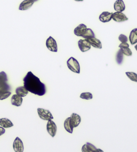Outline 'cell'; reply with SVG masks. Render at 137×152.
I'll list each match as a JSON object with an SVG mask.
<instances>
[{"label": "cell", "instance_id": "30", "mask_svg": "<svg viewBox=\"0 0 137 152\" xmlns=\"http://www.w3.org/2000/svg\"><path fill=\"white\" fill-rule=\"evenodd\" d=\"M119 48H120V49L125 48H129V44H128V42H126V43H121L120 45H119Z\"/></svg>", "mask_w": 137, "mask_h": 152}, {"label": "cell", "instance_id": "7", "mask_svg": "<svg viewBox=\"0 0 137 152\" xmlns=\"http://www.w3.org/2000/svg\"><path fill=\"white\" fill-rule=\"evenodd\" d=\"M112 20L117 22H123L127 21L128 18L122 12H114L112 14Z\"/></svg>", "mask_w": 137, "mask_h": 152}, {"label": "cell", "instance_id": "20", "mask_svg": "<svg viewBox=\"0 0 137 152\" xmlns=\"http://www.w3.org/2000/svg\"><path fill=\"white\" fill-rule=\"evenodd\" d=\"M64 127L65 130L67 132L70 133H73L74 128L72 127V124H71L70 117H68L67 119L65 120L64 124Z\"/></svg>", "mask_w": 137, "mask_h": 152}, {"label": "cell", "instance_id": "6", "mask_svg": "<svg viewBox=\"0 0 137 152\" xmlns=\"http://www.w3.org/2000/svg\"><path fill=\"white\" fill-rule=\"evenodd\" d=\"M13 149L15 152H23L24 147H23V141L20 137H17L13 143Z\"/></svg>", "mask_w": 137, "mask_h": 152}, {"label": "cell", "instance_id": "13", "mask_svg": "<svg viewBox=\"0 0 137 152\" xmlns=\"http://www.w3.org/2000/svg\"><path fill=\"white\" fill-rule=\"evenodd\" d=\"M14 126L13 123L7 118H1L0 119V127L6 129V128H10Z\"/></svg>", "mask_w": 137, "mask_h": 152}, {"label": "cell", "instance_id": "14", "mask_svg": "<svg viewBox=\"0 0 137 152\" xmlns=\"http://www.w3.org/2000/svg\"><path fill=\"white\" fill-rule=\"evenodd\" d=\"M23 102V98L20 97L17 95H14L11 99V103L12 105L15 107H20L22 105Z\"/></svg>", "mask_w": 137, "mask_h": 152}, {"label": "cell", "instance_id": "27", "mask_svg": "<svg viewBox=\"0 0 137 152\" xmlns=\"http://www.w3.org/2000/svg\"><path fill=\"white\" fill-rule=\"evenodd\" d=\"M11 95H12L11 92L0 93V100H4V99H6Z\"/></svg>", "mask_w": 137, "mask_h": 152}, {"label": "cell", "instance_id": "29", "mask_svg": "<svg viewBox=\"0 0 137 152\" xmlns=\"http://www.w3.org/2000/svg\"><path fill=\"white\" fill-rule=\"evenodd\" d=\"M118 40L120 41L121 43H126L128 40V38L125 34H120L118 37Z\"/></svg>", "mask_w": 137, "mask_h": 152}, {"label": "cell", "instance_id": "11", "mask_svg": "<svg viewBox=\"0 0 137 152\" xmlns=\"http://www.w3.org/2000/svg\"><path fill=\"white\" fill-rule=\"evenodd\" d=\"M113 13H110L109 12H104L100 15L99 16V20L103 23L109 22L112 20Z\"/></svg>", "mask_w": 137, "mask_h": 152}, {"label": "cell", "instance_id": "24", "mask_svg": "<svg viewBox=\"0 0 137 152\" xmlns=\"http://www.w3.org/2000/svg\"><path fill=\"white\" fill-rule=\"evenodd\" d=\"M7 80H8V78H7L6 73L4 71H1L0 72V85L6 83L7 82Z\"/></svg>", "mask_w": 137, "mask_h": 152}, {"label": "cell", "instance_id": "8", "mask_svg": "<svg viewBox=\"0 0 137 152\" xmlns=\"http://www.w3.org/2000/svg\"><path fill=\"white\" fill-rule=\"evenodd\" d=\"M79 48L81 50V52H87L89 50H90L91 48V46L90 44L88 43V42L87 40H80L78 42Z\"/></svg>", "mask_w": 137, "mask_h": 152}, {"label": "cell", "instance_id": "4", "mask_svg": "<svg viewBox=\"0 0 137 152\" xmlns=\"http://www.w3.org/2000/svg\"><path fill=\"white\" fill-rule=\"evenodd\" d=\"M47 132L50 134V135L52 137H54L57 133V126L55 123L52 120L48 121L46 125Z\"/></svg>", "mask_w": 137, "mask_h": 152}, {"label": "cell", "instance_id": "22", "mask_svg": "<svg viewBox=\"0 0 137 152\" xmlns=\"http://www.w3.org/2000/svg\"><path fill=\"white\" fill-rule=\"evenodd\" d=\"M123 59H124V55L122 54V51H121V50L120 49L117 52V56H116V60H117V64L119 65L122 64L123 62Z\"/></svg>", "mask_w": 137, "mask_h": 152}, {"label": "cell", "instance_id": "10", "mask_svg": "<svg viewBox=\"0 0 137 152\" xmlns=\"http://www.w3.org/2000/svg\"><path fill=\"white\" fill-rule=\"evenodd\" d=\"M35 0H24L20 4L19 6L20 10H27L33 6Z\"/></svg>", "mask_w": 137, "mask_h": 152}, {"label": "cell", "instance_id": "21", "mask_svg": "<svg viewBox=\"0 0 137 152\" xmlns=\"http://www.w3.org/2000/svg\"><path fill=\"white\" fill-rule=\"evenodd\" d=\"M10 91H11V86L7 83L0 85V93L11 92Z\"/></svg>", "mask_w": 137, "mask_h": 152}, {"label": "cell", "instance_id": "9", "mask_svg": "<svg viewBox=\"0 0 137 152\" xmlns=\"http://www.w3.org/2000/svg\"><path fill=\"white\" fill-rule=\"evenodd\" d=\"M70 117L71 124H72L73 128L77 127L81 123V117L79 115L74 113L71 115V116Z\"/></svg>", "mask_w": 137, "mask_h": 152}, {"label": "cell", "instance_id": "28", "mask_svg": "<svg viewBox=\"0 0 137 152\" xmlns=\"http://www.w3.org/2000/svg\"><path fill=\"white\" fill-rule=\"evenodd\" d=\"M86 145L87 147V148L88 149V150L90 151V152H93L96 150L97 149L96 146H94L93 144H92L91 143H89V142H87L86 143Z\"/></svg>", "mask_w": 137, "mask_h": 152}, {"label": "cell", "instance_id": "34", "mask_svg": "<svg viewBox=\"0 0 137 152\" xmlns=\"http://www.w3.org/2000/svg\"><path fill=\"white\" fill-rule=\"evenodd\" d=\"M134 48H135V50L137 51V44L136 45H135V46H134Z\"/></svg>", "mask_w": 137, "mask_h": 152}, {"label": "cell", "instance_id": "26", "mask_svg": "<svg viewBox=\"0 0 137 152\" xmlns=\"http://www.w3.org/2000/svg\"><path fill=\"white\" fill-rule=\"evenodd\" d=\"M120 50L122 51L123 55H125L126 56H131L133 55V52H132V50L130 49V48H122Z\"/></svg>", "mask_w": 137, "mask_h": 152}, {"label": "cell", "instance_id": "1", "mask_svg": "<svg viewBox=\"0 0 137 152\" xmlns=\"http://www.w3.org/2000/svg\"><path fill=\"white\" fill-rule=\"evenodd\" d=\"M23 86L28 92L38 96H43L46 93L45 84L42 83L39 78L31 71L28 72L23 78Z\"/></svg>", "mask_w": 137, "mask_h": 152}, {"label": "cell", "instance_id": "3", "mask_svg": "<svg viewBox=\"0 0 137 152\" xmlns=\"http://www.w3.org/2000/svg\"><path fill=\"white\" fill-rule=\"evenodd\" d=\"M38 113L39 118L41 119L44 121H50L53 120L54 117L51 112L49 111V110L42 109V108H38Z\"/></svg>", "mask_w": 137, "mask_h": 152}, {"label": "cell", "instance_id": "18", "mask_svg": "<svg viewBox=\"0 0 137 152\" xmlns=\"http://www.w3.org/2000/svg\"><path fill=\"white\" fill-rule=\"evenodd\" d=\"M129 40L132 45L137 43V28H134L131 31L129 36Z\"/></svg>", "mask_w": 137, "mask_h": 152}, {"label": "cell", "instance_id": "17", "mask_svg": "<svg viewBox=\"0 0 137 152\" xmlns=\"http://www.w3.org/2000/svg\"><path fill=\"white\" fill-rule=\"evenodd\" d=\"M82 37L84 38V40H88L90 38H95V34H94L93 31L92 30V29L86 28L82 34Z\"/></svg>", "mask_w": 137, "mask_h": 152}, {"label": "cell", "instance_id": "15", "mask_svg": "<svg viewBox=\"0 0 137 152\" xmlns=\"http://www.w3.org/2000/svg\"><path fill=\"white\" fill-rule=\"evenodd\" d=\"M87 40H88V43L90 44V46H93L94 48H98V49H101L102 48L101 42L98 39H97L96 38H90Z\"/></svg>", "mask_w": 137, "mask_h": 152}, {"label": "cell", "instance_id": "19", "mask_svg": "<svg viewBox=\"0 0 137 152\" xmlns=\"http://www.w3.org/2000/svg\"><path fill=\"white\" fill-rule=\"evenodd\" d=\"M28 93L29 92L26 90L24 86H19V87H17L15 89V93H16V95L22 98L27 96Z\"/></svg>", "mask_w": 137, "mask_h": 152}, {"label": "cell", "instance_id": "25", "mask_svg": "<svg viewBox=\"0 0 137 152\" xmlns=\"http://www.w3.org/2000/svg\"><path fill=\"white\" fill-rule=\"evenodd\" d=\"M80 97L84 100H90V99H93V94L91 93H82L80 95Z\"/></svg>", "mask_w": 137, "mask_h": 152}, {"label": "cell", "instance_id": "32", "mask_svg": "<svg viewBox=\"0 0 137 152\" xmlns=\"http://www.w3.org/2000/svg\"><path fill=\"white\" fill-rule=\"evenodd\" d=\"M5 133H6V129H5L3 127H0V136L4 135Z\"/></svg>", "mask_w": 137, "mask_h": 152}, {"label": "cell", "instance_id": "16", "mask_svg": "<svg viewBox=\"0 0 137 152\" xmlns=\"http://www.w3.org/2000/svg\"><path fill=\"white\" fill-rule=\"evenodd\" d=\"M86 28L87 27L85 24H84V23H81V24L77 26V27L74 29V34L76 36H82V34L84 33V32L85 31Z\"/></svg>", "mask_w": 137, "mask_h": 152}, {"label": "cell", "instance_id": "31", "mask_svg": "<svg viewBox=\"0 0 137 152\" xmlns=\"http://www.w3.org/2000/svg\"><path fill=\"white\" fill-rule=\"evenodd\" d=\"M82 152H90L88 150V149L87 148L86 144H84V145L82 147Z\"/></svg>", "mask_w": 137, "mask_h": 152}, {"label": "cell", "instance_id": "23", "mask_svg": "<svg viewBox=\"0 0 137 152\" xmlns=\"http://www.w3.org/2000/svg\"><path fill=\"white\" fill-rule=\"evenodd\" d=\"M126 75L127 76L130 80L133 82L137 83V74L134 72H126Z\"/></svg>", "mask_w": 137, "mask_h": 152}, {"label": "cell", "instance_id": "5", "mask_svg": "<svg viewBox=\"0 0 137 152\" xmlns=\"http://www.w3.org/2000/svg\"><path fill=\"white\" fill-rule=\"evenodd\" d=\"M46 46L50 51L57 52H58V45L56 43V41L55 40L54 38H52V36L47 39L46 40Z\"/></svg>", "mask_w": 137, "mask_h": 152}, {"label": "cell", "instance_id": "33", "mask_svg": "<svg viewBox=\"0 0 137 152\" xmlns=\"http://www.w3.org/2000/svg\"><path fill=\"white\" fill-rule=\"evenodd\" d=\"M93 152H104V151L102 150V149H98V148H97L95 151H93Z\"/></svg>", "mask_w": 137, "mask_h": 152}, {"label": "cell", "instance_id": "2", "mask_svg": "<svg viewBox=\"0 0 137 152\" xmlns=\"http://www.w3.org/2000/svg\"><path fill=\"white\" fill-rule=\"evenodd\" d=\"M67 66L71 71L79 74L80 72V66L78 60L74 57H70L67 61Z\"/></svg>", "mask_w": 137, "mask_h": 152}, {"label": "cell", "instance_id": "12", "mask_svg": "<svg viewBox=\"0 0 137 152\" xmlns=\"http://www.w3.org/2000/svg\"><path fill=\"white\" fill-rule=\"evenodd\" d=\"M114 8L116 12H122L125 11L126 8L125 2L122 0H117L114 4Z\"/></svg>", "mask_w": 137, "mask_h": 152}]
</instances>
